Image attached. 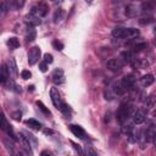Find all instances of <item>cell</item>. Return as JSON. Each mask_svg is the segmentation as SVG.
I'll list each match as a JSON object with an SVG mask.
<instances>
[{"mask_svg": "<svg viewBox=\"0 0 156 156\" xmlns=\"http://www.w3.org/2000/svg\"><path fill=\"white\" fill-rule=\"evenodd\" d=\"M44 133H45V134H52L54 132H52L51 129H44Z\"/></svg>", "mask_w": 156, "mask_h": 156, "instance_id": "7bdbcfd3", "label": "cell"}, {"mask_svg": "<svg viewBox=\"0 0 156 156\" xmlns=\"http://www.w3.org/2000/svg\"><path fill=\"white\" fill-rule=\"evenodd\" d=\"M129 115H130V106L127 102H122L119 105V108H118L117 113H116V119H117L118 123L123 124L127 121Z\"/></svg>", "mask_w": 156, "mask_h": 156, "instance_id": "6da1fadb", "label": "cell"}, {"mask_svg": "<svg viewBox=\"0 0 156 156\" xmlns=\"http://www.w3.org/2000/svg\"><path fill=\"white\" fill-rule=\"evenodd\" d=\"M87 2H91V1H94V0H85Z\"/></svg>", "mask_w": 156, "mask_h": 156, "instance_id": "f6af8a7d", "label": "cell"}, {"mask_svg": "<svg viewBox=\"0 0 156 156\" xmlns=\"http://www.w3.org/2000/svg\"><path fill=\"white\" fill-rule=\"evenodd\" d=\"M26 124L29 126L30 128L35 129V130H39V129L41 128V123H40L39 121L34 119V118H29V119H27V121H26Z\"/></svg>", "mask_w": 156, "mask_h": 156, "instance_id": "ffe728a7", "label": "cell"}, {"mask_svg": "<svg viewBox=\"0 0 156 156\" xmlns=\"http://www.w3.org/2000/svg\"><path fill=\"white\" fill-rule=\"evenodd\" d=\"M58 110H60V111H61L62 113H65V115H67V113H68V112L71 111V108H69V106H68V105H67L66 102H63V101H62V104L60 105V107H58Z\"/></svg>", "mask_w": 156, "mask_h": 156, "instance_id": "1f68e13d", "label": "cell"}, {"mask_svg": "<svg viewBox=\"0 0 156 156\" xmlns=\"http://www.w3.org/2000/svg\"><path fill=\"white\" fill-rule=\"evenodd\" d=\"M51 1H54V0H51Z\"/></svg>", "mask_w": 156, "mask_h": 156, "instance_id": "bcb514c9", "label": "cell"}, {"mask_svg": "<svg viewBox=\"0 0 156 156\" xmlns=\"http://www.w3.org/2000/svg\"><path fill=\"white\" fill-rule=\"evenodd\" d=\"M9 76H10V72H9V67H7V65H5V63L1 65V67H0V80H1V83L7 82Z\"/></svg>", "mask_w": 156, "mask_h": 156, "instance_id": "2e32d148", "label": "cell"}, {"mask_svg": "<svg viewBox=\"0 0 156 156\" xmlns=\"http://www.w3.org/2000/svg\"><path fill=\"white\" fill-rule=\"evenodd\" d=\"M7 45L10 49H17V48H20V40L16 37H11L7 40Z\"/></svg>", "mask_w": 156, "mask_h": 156, "instance_id": "603a6c76", "label": "cell"}, {"mask_svg": "<svg viewBox=\"0 0 156 156\" xmlns=\"http://www.w3.org/2000/svg\"><path fill=\"white\" fill-rule=\"evenodd\" d=\"M106 66H107V68H108L110 71L117 72V71H121V69L123 68V66H124V61L121 60V58H111V60L107 61Z\"/></svg>", "mask_w": 156, "mask_h": 156, "instance_id": "5b68a950", "label": "cell"}, {"mask_svg": "<svg viewBox=\"0 0 156 156\" xmlns=\"http://www.w3.org/2000/svg\"><path fill=\"white\" fill-rule=\"evenodd\" d=\"M132 132H133V126H132V124H128V126H123V127H122V133H123V134L129 135Z\"/></svg>", "mask_w": 156, "mask_h": 156, "instance_id": "d6a6232c", "label": "cell"}, {"mask_svg": "<svg viewBox=\"0 0 156 156\" xmlns=\"http://www.w3.org/2000/svg\"><path fill=\"white\" fill-rule=\"evenodd\" d=\"M0 83H1V80H0Z\"/></svg>", "mask_w": 156, "mask_h": 156, "instance_id": "7dc6e473", "label": "cell"}, {"mask_svg": "<svg viewBox=\"0 0 156 156\" xmlns=\"http://www.w3.org/2000/svg\"><path fill=\"white\" fill-rule=\"evenodd\" d=\"M37 38V30L34 29V27H28L27 33H26V40L27 41H33Z\"/></svg>", "mask_w": 156, "mask_h": 156, "instance_id": "d6986e66", "label": "cell"}, {"mask_svg": "<svg viewBox=\"0 0 156 156\" xmlns=\"http://www.w3.org/2000/svg\"><path fill=\"white\" fill-rule=\"evenodd\" d=\"M7 67H9V72L12 74V77H17L18 76V69H17V63H16V60L13 57H11L9 60V63H7Z\"/></svg>", "mask_w": 156, "mask_h": 156, "instance_id": "9a60e30c", "label": "cell"}, {"mask_svg": "<svg viewBox=\"0 0 156 156\" xmlns=\"http://www.w3.org/2000/svg\"><path fill=\"white\" fill-rule=\"evenodd\" d=\"M139 9L135 6V5H128V6H126V15H127V17H130V18H133V17H136L138 15H139Z\"/></svg>", "mask_w": 156, "mask_h": 156, "instance_id": "5bb4252c", "label": "cell"}, {"mask_svg": "<svg viewBox=\"0 0 156 156\" xmlns=\"http://www.w3.org/2000/svg\"><path fill=\"white\" fill-rule=\"evenodd\" d=\"M44 61L49 65V63H52V61H54V58H52V55L51 54H44Z\"/></svg>", "mask_w": 156, "mask_h": 156, "instance_id": "d590c367", "label": "cell"}, {"mask_svg": "<svg viewBox=\"0 0 156 156\" xmlns=\"http://www.w3.org/2000/svg\"><path fill=\"white\" fill-rule=\"evenodd\" d=\"M35 104H37V106H38V107H39V108H40V110H41V111H43V112H44L46 116H50V115H51V112H50V111L46 108V106H45V105H44L41 101H39V100H38Z\"/></svg>", "mask_w": 156, "mask_h": 156, "instance_id": "f546056e", "label": "cell"}, {"mask_svg": "<svg viewBox=\"0 0 156 156\" xmlns=\"http://www.w3.org/2000/svg\"><path fill=\"white\" fill-rule=\"evenodd\" d=\"M24 2H26V0H16V9H21V7H23Z\"/></svg>", "mask_w": 156, "mask_h": 156, "instance_id": "60d3db41", "label": "cell"}, {"mask_svg": "<svg viewBox=\"0 0 156 156\" xmlns=\"http://www.w3.org/2000/svg\"><path fill=\"white\" fill-rule=\"evenodd\" d=\"M83 154H87V155H91V156H96L98 154L91 149V146H85V151Z\"/></svg>", "mask_w": 156, "mask_h": 156, "instance_id": "8d00e7d4", "label": "cell"}, {"mask_svg": "<svg viewBox=\"0 0 156 156\" xmlns=\"http://www.w3.org/2000/svg\"><path fill=\"white\" fill-rule=\"evenodd\" d=\"M2 143H4L5 147H6V150L12 154V152H13V149H15V144L10 140V136H9V138H4V139H2Z\"/></svg>", "mask_w": 156, "mask_h": 156, "instance_id": "cb8c5ba5", "label": "cell"}, {"mask_svg": "<svg viewBox=\"0 0 156 156\" xmlns=\"http://www.w3.org/2000/svg\"><path fill=\"white\" fill-rule=\"evenodd\" d=\"M154 9H155V6H154L152 1L146 0V1H144L141 4V11L143 12H151V11H154Z\"/></svg>", "mask_w": 156, "mask_h": 156, "instance_id": "44dd1931", "label": "cell"}, {"mask_svg": "<svg viewBox=\"0 0 156 156\" xmlns=\"http://www.w3.org/2000/svg\"><path fill=\"white\" fill-rule=\"evenodd\" d=\"M39 69H40L41 72H46V71H48V63H46L45 61L40 62V63H39Z\"/></svg>", "mask_w": 156, "mask_h": 156, "instance_id": "ab89813d", "label": "cell"}, {"mask_svg": "<svg viewBox=\"0 0 156 156\" xmlns=\"http://www.w3.org/2000/svg\"><path fill=\"white\" fill-rule=\"evenodd\" d=\"M52 80L55 84H63L65 83V73L61 68H55L52 72Z\"/></svg>", "mask_w": 156, "mask_h": 156, "instance_id": "ba28073f", "label": "cell"}, {"mask_svg": "<svg viewBox=\"0 0 156 156\" xmlns=\"http://www.w3.org/2000/svg\"><path fill=\"white\" fill-rule=\"evenodd\" d=\"M50 98H51V101H52L54 106L58 110L60 105L62 104V99H61V95H60V93H58V90L56 88H51L50 89Z\"/></svg>", "mask_w": 156, "mask_h": 156, "instance_id": "52a82bcc", "label": "cell"}, {"mask_svg": "<svg viewBox=\"0 0 156 156\" xmlns=\"http://www.w3.org/2000/svg\"><path fill=\"white\" fill-rule=\"evenodd\" d=\"M7 12H9V7H7L6 1L4 0V1L0 2V20H2V18L6 16Z\"/></svg>", "mask_w": 156, "mask_h": 156, "instance_id": "d4e9b609", "label": "cell"}, {"mask_svg": "<svg viewBox=\"0 0 156 156\" xmlns=\"http://www.w3.org/2000/svg\"><path fill=\"white\" fill-rule=\"evenodd\" d=\"M121 56H122V60H123L124 62H132V61L134 60L130 51H123V52L121 54Z\"/></svg>", "mask_w": 156, "mask_h": 156, "instance_id": "4316f807", "label": "cell"}, {"mask_svg": "<svg viewBox=\"0 0 156 156\" xmlns=\"http://www.w3.org/2000/svg\"><path fill=\"white\" fill-rule=\"evenodd\" d=\"M40 55H41V51H40V48L39 46H33L30 48L29 52H28V63L30 66L35 65L39 58H40Z\"/></svg>", "mask_w": 156, "mask_h": 156, "instance_id": "277c9868", "label": "cell"}, {"mask_svg": "<svg viewBox=\"0 0 156 156\" xmlns=\"http://www.w3.org/2000/svg\"><path fill=\"white\" fill-rule=\"evenodd\" d=\"M123 33H124V28L122 27H116L112 29V35L115 38H123Z\"/></svg>", "mask_w": 156, "mask_h": 156, "instance_id": "484cf974", "label": "cell"}, {"mask_svg": "<svg viewBox=\"0 0 156 156\" xmlns=\"http://www.w3.org/2000/svg\"><path fill=\"white\" fill-rule=\"evenodd\" d=\"M28 89H30V90H34V85H30V87H28Z\"/></svg>", "mask_w": 156, "mask_h": 156, "instance_id": "ee69618b", "label": "cell"}, {"mask_svg": "<svg viewBox=\"0 0 156 156\" xmlns=\"http://www.w3.org/2000/svg\"><path fill=\"white\" fill-rule=\"evenodd\" d=\"M146 43H144V41H141V43H138V44H135L134 46H133V52H140V51H143L144 49H146Z\"/></svg>", "mask_w": 156, "mask_h": 156, "instance_id": "83f0119b", "label": "cell"}, {"mask_svg": "<svg viewBox=\"0 0 156 156\" xmlns=\"http://www.w3.org/2000/svg\"><path fill=\"white\" fill-rule=\"evenodd\" d=\"M69 130L73 133V135L78 136V138H84L85 136V130L77 124H69Z\"/></svg>", "mask_w": 156, "mask_h": 156, "instance_id": "8fae6325", "label": "cell"}, {"mask_svg": "<svg viewBox=\"0 0 156 156\" xmlns=\"http://www.w3.org/2000/svg\"><path fill=\"white\" fill-rule=\"evenodd\" d=\"M71 144L73 145V149H74L79 155H83V150H82V147H80L78 144H76V143H73V141H71Z\"/></svg>", "mask_w": 156, "mask_h": 156, "instance_id": "f35d334b", "label": "cell"}, {"mask_svg": "<svg viewBox=\"0 0 156 156\" xmlns=\"http://www.w3.org/2000/svg\"><path fill=\"white\" fill-rule=\"evenodd\" d=\"M48 11H49V7H48L46 2L45 1H39V4H37L35 6L32 7L30 13H33L38 17H44V16H46Z\"/></svg>", "mask_w": 156, "mask_h": 156, "instance_id": "3957f363", "label": "cell"}, {"mask_svg": "<svg viewBox=\"0 0 156 156\" xmlns=\"http://www.w3.org/2000/svg\"><path fill=\"white\" fill-rule=\"evenodd\" d=\"M139 35V29L136 28H124V33H123V38L126 39H130Z\"/></svg>", "mask_w": 156, "mask_h": 156, "instance_id": "e0dca14e", "label": "cell"}, {"mask_svg": "<svg viewBox=\"0 0 156 156\" xmlns=\"http://www.w3.org/2000/svg\"><path fill=\"white\" fill-rule=\"evenodd\" d=\"M12 118L15 119V121H21V118H22V113L20 112V111H16V112H12Z\"/></svg>", "mask_w": 156, "mask_h": 156, "instance_id": "74e56055", "label": "cell"}, {"mask_svg": "<svg viewBox=\"0 0 156 156\" xmlns=\"http://www.w3.org/2000/svg\"><path fill=\"white\" fill-rule=\"evenodd\" d=\"M65 18V11L62 9H58L55 13H54V23H58Z\"/></svg>", "mask_w": 156, "mask_h": 156, "instance_id": "7402d4cb", "label": "cell"}, {"mask_svg": "<svg viewBox=\"0 0 156 156\" xmlns=\"http://www.w3.org/2000/svg\"><path fill=\"white\" fill-rule=\"evenodd\" d=\"M24 22L30 27H35V26H39L41 21H40V17H38L33 13H28L24 16Z\"/></svg>", "mask_w": 156, "mask_h": 156, "instance_id": "30bf717a", "label": "cell"}, {"mask_svg": "<svg viewBox=\"0 0 156 156\" xmlns=\"http://www.w3.org/2000/svg\"><path fill=\"white\" fill-rule=\"evenodd\" d=\"M52 46H54V49H56V50H58V51H61V50L63 49V44H62L61 41H58L57 39L52 40Z\"/></svg>", "mask_w": 156, "mask_h": 156, "instance_id": "836d02e7", "label": "cell"}, {"mask_svg": "<svg viewBox=\"0 0 156 156\" xmlns=\"http://www.w3.org/2000/svg\"><path fill=\"white\" fill-rule=\"evenodd\" d=\"M154 22V17H151V16H147V17H143V18H140L139 20V23L140 24H149V23H152Z\"/></svg>", "mask_w": 156, "mask_h": 156, "instance_id": "4dcf8cb0", "label": "cell"}, {"mask_svg": "<svg viewBox=\"0 0 156 156\" xmlns=\"http://www.w3.org/2000/svg\"><path fill=\"white\" fill-rule=\"evenodd\" d=\"M110 88L112 89L115 96H121V95H123L124 91H126V90L123 89V87L121 85V82H115V83H112V85H110Z\"/></svg>", "mask_w": 156, "mask_h": 156, "instance_id": "4fadbf2b", "label": "cell"}, {"mask_svg": "<svg viewBox=\"0 0 156 156\" xmlns=\"http://www.w3.org/2000/svg\"><path fill=\"white\" fill-rule=\"evenodd\" d=\"M104 94H105V99H106V100H112V99L116 98L115 94H113V91H112V89H111L110 87H107V88L105 89Z\"/></svg>", "mask_w": 156, "mask_h": 156, "instance_id": "f1b7e54d", "label": "cell"}, {"mask_svg": "<svg viewBox=\"0 0 156 156\" xmlns=\"http://www.w3.org/2000/svg\"><path fill=\"white\" fill-rule=\"evenodd\" d=\"M24 136H26V139L28 140V143H29V145L33 147V149H37V146H38V141H37V138L32 134V133H29V132H27V130H22L21 132Z\"/></svg>", "mask_w": 156, "mask_h": 156, "instance_id": "7c38bea8", "label": "cell"}, {"mask_svg": "<svg viewBox=\"0 0 156 156\" xmlns=\"http://www.w3.org/2000/svg\"><path fill=\"white\" fill-rule=\"evenodd\" d=\"M21 77H22L23 79H29V78L32 77V73H30L28 69H23V71L21 72Z\"/></svg>", "mask_w": 156, "mask_h": 156, "instance_id": "e575fe53", "label": "cell"}, {"mask_svg": "<svg viewBox=\"0 0 156 156\" xmlns=\"http://www.w3.org/2000/svg\"><path fill=\"white\" fill-rule=\"evenodd\" d=\"M0 129L4 130L7 135H10L11 139H13V140H18V138L16 136V133L13 132L12 127L10 126V123L6 121V118H5L4 113L1 112V110H0Z\"/></svg>", "mask_w": 156, "mask_h": 156, "instance_id": "7a4b0ae2", "label": "cell"}, {"mask_svg": "<svg viewBox=\"0 0 156 156\" xmlns=\"http://www.w3.org/2000/svg\"><path fill=\"white\" fill-rule=\"evenodd\" d=\"M134 84H135V77H134L133 74H127V76H124V77L121 79V85L123 87L124 90H130V89H133Z\"/></svg>", "mask_w": 156, "mask_h": 156, "instance_id": "8992f818", "label": "cell"}, {"mask_svg": "<svg viewBox=\"0 0 156 156\" xmlns=\"http://www.w3.org/2000/svg\"><path fill=\"white\" fill-rule=\"evenodd\" d=\"M40 155H41V156H44V155H51V151H48V150H45V151H43Z\"/></svg>", "mask_w": 156, "mask_h": 156, "instance_id": "b9f144b4", "label": "cell"}, {"mask_svg": "<svg viewBox=\"0 0 156 156\" xmlns=\"http://www.w3.org/2000/svg\"><path fill=\"white\" fill-rule=\"evenodd\" d=\"M145 119H146V111L145 110L140 108L133 113V121L135 124H141L145 122Z\"/></svg>", "mask_w": 156, "mask_h": 156, "instance_id": "9c48e42d", "label": "cell"}, {"mask_svg": "<svg viewBox=\"0 0 156 156\" xmlns=\"http://www.w3.org/2000/svg\"><path fill=\"white\" fill-rule=\"evenodd\" d=\"M154 82H155V78H154L152 74H145L140 78V84L143 87H150Z\"/></svg>", "mask_w": 156, "mask_h": 156, "instance_id": "ac0fdd59", "label": "cell"}]
</instances>
